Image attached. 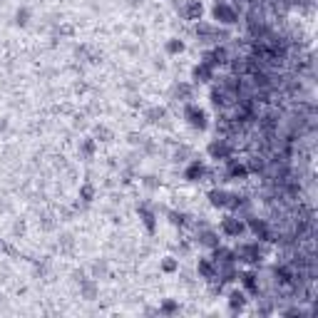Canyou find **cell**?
<instances>
[{
    "instance_id": "obj_25",
    "label": "cell",
    "mask_w": 318,
    "mask_h": 318,
    "mask_svg": "<svg viewBox=\"0 0 318 318\" xmlns=\"http://www.w3.org/2000/svg\"><path fill=\"white\" fill-rule=\"evenodd\" d=\"M80 199H82V202H92V199H95V186L92 184H82V186H80Z\"/></svg>"
},
{
    "instance_id": "obj_28",
    "label": "cell",
    "mask_w": 318,
    "mask_h": 318,
    "mask_svg": "<svg viewBox=\"0 0 318 318\" xmlns=\"http://www.w3.org/2000/svg\"><path fill=\"white\" fill-rule=\"evenodd\" d=\"M186 214H182V212H169V221L174 224V226H184L186 224Z\"/></svg>"
},
{
    "instance_id": "obj_27",
    "label": "cell",
    "mask_w": 318,
    "mask_h": 318,
    "mask_svg": "<svg viewBox=\"0 0 318 318\" xmlns=\"http://www.w3.org/2000/svg\"><path fill=\"white\" fill-rule=\"evenodd\" d=\"M27 20H30V10H27V8H20V10L15 13V23H18L20 27H25Z\"/></svg>"
},
{
    "instance_id": "obj_29",
    "label": "cell",
    "mask_w": 318,
    "mask_h": 318,
    "mask_svg": "<svg viewBox=\"0 0 318 318\" xmlns=\"http://www.w3.org/2000/svg\"><path fill=\"white\" fill-rule=\"evenodd\" d=\"M191 154V149L189 147H179L177 152H174V157H177V162H186V157Z\"/></svg>"
},
{
    "instance_id": "obj_10",
    "label": "cell",
    "mask_w": 318,
    "mask_h": 318,
    "mask_svg": "<svg viewBox=\"0 0 318 318\" xmlns=\"http://www.w3.org/2000/svg\"><path fill=\"white\" fill-rule=\"evenodd\" d=\"M207 174H209V169H207V164L202 162V159H191V162L186 164V169H184L186 182H204Z\"/></svg>"
},
{
    "instance_id": "obj_3",
    "label": "cell",
    "mask_w": 318,
    "mask_h": 318,
    "mask_svg": "<svg viewBox=\"0 0 318 318\" xmlns=\"http://www.w3.org/2000/svg\"><path fill=\"white\" fill-rule=\"evenodd\" d=\"M184 119L189 122L191 130H199V132L209 127V117H207V112L199 107V105H194V102H186V105H184Z\"/></svg>"
},
{
    "instance_id": "obj_23",
    "label": "cell",
    "mask_w": 318,
    "mask_h": 318,
    "mask_svg": "<svg viewBox=\"0 0 318 318\" xmlns=\"http://www.w3.org/2000/svg\"><path fill=\"white\" fill-rule=\"evenodd\" d=\"M159 268H162L164 273H177V271H179V259L164 256V259H162V266H159Z\"/></svg>"
},
{
    "instance_id": "obj_24",
    "label": "cell",
    "mask_w": 318,
    "mask_h": 318,
    "mask_svg": "<svg viewBox=\"0 0 318 318\" xmlns=\"http://www.w3.org/2000/svg\"><path fill=\"white\" fill-rule=\"evenodd\" d=\"M167 53H169V55H179V53H184V40L172 37L169 43H167Z\"/></svg>"
},
{
    "instance_id": "obj_9",
    "label": "cell",
    "mask_w": 318,
    "mask_h": 318,
    "mask_svg": "<svg viewBox=\"0 0 318 318\" xmlns=\"http://www.w3.org/2000/svg\"><path fill=\"white\" fill-rule=\"evenodd\" d=\"M224 164H226V179H231V182H241V179L249 177L246 164L238 162V159H234V154H231L229 159H224Z\"/></svg>"
},
{
    "instance_id": "obj_15",
    "label": "cell",
    "mask_w": 318,
    "mask_h": 318,
    "mask_svg": "<svg viewBox=\"0 0 318 318\" xmlns=\"http://www.w3.org/2000/svg\"><path fill=\"white\" fill-rule=\"evenodd\" d=\"M80 293H82L87 301H95L97 298V291H100V284H97V278H80Z\"/></svg>"
},
{
    "instance_id": "obj_7",
    "label": "cell",
    "mask_w": 318,
    "mask_h": 318,
    "mask_svg": "<svg viewBox=\"0 0 318 318\" xmlns=\"http://www.w3.org/2000/svg\"><path fill=\"white\" fill-rule=\"evenodd\" d=\"M246 229L259 238L261 244H266V241H273V231H271V224L266 221V219H256V216H249L246 219Z\"/></svg>"
},
{
    "instance_id": "obj_11",
    "label": "cell",
    "mask_w": 318,
    "mask_h": 318,
    "mask_svg": "<svg viewBox=\"0 0 318 318\" xmlns=\"http://www.w3.org/2000/svg\"><path fill=\"white\" fill-rule=\"evenodd\" d=\"M196 244L199 246H204V249H214L221 244V238H219V231H214L212 226H202L196 231Z\"/></svg>"
},
{
    "instance_id": "obj_8",
    "label": "cell",
    "mask_w": 318,
    "mask_h": 318,
    "mask_svg": "<svg viewBox=\"0 0 318 318\" xmlns=\"http://www.w3.org/2000/svg\"><path fill=\"white\" fill-rule=\"evenodd\" d=\"M202 62L216 70V67H221V65L229 62V50H226L224 45H214L212 50H207V53L202 55Z\"/></svg>"
},
{
    "instance_id": "obj_20",
    "label": "cell",
    "mask_w": 318,
    "mask_h": 318,
    "mask_svg": "<svg viewBox=\"0 0 318 318\" xmlns=\"http://www.w3.org/2000/svg\"><path fill=\"white\" fill-rule=\"evenodd\" d=\"M164 117H167V109H164V107H149V109L144 112V119H147L149 125H159Z\"/></svg>"
},
{
    "instance_id": "obj_13",
    "label": "cell",
    "mask_w": 318,
    "mask_h": 318,
    "mask_svg": "<svg viewBox=\"0 0 318 318\" xmlns=\"http://www.w3.org/2000/svg\"><path fill=\"white\" fill-rule=\"evenodd\" d=\"M172 100H177V102H191L194 100V87L189 85V82H177L174 87H172Z\"/></svg>"
},
{
    "instance_id": "obj_34",
    "label": "cell",
    "mask_w": 318,
    "mask_h": 318,
    "mask_svg": "<svg viewBox=\"0 0 318 318\" xmlns=\"http://www.w3.org/2000/svg\"><path fill=\"white\" fill-rule=\"evenodd\" d=\"M216 3H226V0H216Z\"/></svg>"
},
{
    "instance_id": "obj_19",
    "label": "cell",
    "mask_w": 318,
    "mask_h": 318,
    "mask_svg": "<svg viewBox=\"0 0 318 318\" xmlns=\"http://www.w3.org/2000/svg\"><path fill=\"white\" fill-rule=\"evenodd\" d=\"M196 273L202 276V278H207V281H212V278L216 276V264L212 261V256H209V259H199V264H196Z\"/></svg>"
},
{
    "instance_id": "obj_2",
    "label": "cell",
    "mask_w": 318,
    "mask_h": 318,
    "mask_svg": "<svg viewBox=\"0 0 318 318\" xmlns=\"http://www.w3.org/2000/svg\"><path fill=\"white\" fill-rule=\"evenodd\" d=\"M234 254H236V261L254 266V264H259L264 259V246H261V241H244V244H238L234 249Z\"/></svg>"
},
{
    "instance_id": "obj_31",
    "label": "cell",
    "mask_w": 318,
    "mask_h": 318,
    "mask_svg": "<svg viewBox=\"0 0 318 318\" xmlns=\"http://www.w3.org/2000/svg\"><path fill=\"white\" fill-rule=\"evenodd\" d=\"M142 184H144L147 189H157V186H159V179H157V177H144Z\"/></svg>"
},
{
    "instance_id": "obj_4",
    "label": "cell",
    "mask_w": 318,
    "mask_h": 318,
    "mask_svg": "<svg viewBox=\"0 0 318 318\" xmlns=\"http://www.w3.org/2000/svg\"><path fill=\"white\" fill-rule=\"evenodd\" d=\"M207 154H209L212 159H216V162H224V159H229V157L234 154V142H231L229 137H216V139L209 142Z\"/></svg>"
},
{
    "instance_id": "obj_30",
    "label": "cell",
    "mask_w": 318,
    "mask_h": 318,
    "mask_svg": "<svg viewBox=\"0 0 318 318\" xmlns=\"http://www.w3.org/2000/svg\"><path fill=\"white\" fill-rule=\"evenodd\" d=\"M97 137H102V142H109L112 139V132L107 127H97Z\"/></svg>"
},
{
    "instance_id": "obj_14",
    "label": "cell",
    "mask_w": 318,
    "mask_h": 318,
    "mask_svg": "<svg viewBox=\"0 0 318 318\" xmlns=\"http://www.w3.org/2000/svg\"><path fill=\"white\" fill-rule=\"evenodd\" d=\"M202 13H204V5H202V0H186V5L182 8V15L186 20H202Z\"/></svg>"
},
{
    "instance_id": "obj_1",
    "label": "cell",
    "mask_w": 318,
    "mask_h": 318,
    "mask_svg": "<svg viewBox=\"0 0 318 318\" xmlns=\"http://www.w3.org/2000/svg\"><path fill=\"white\" fill-rule=\"evenodd\" d=\"M194 32H196V37H199V43H202V45H219V43H224V40L229 37L226 30L216 27L214 23H204V20H196Z\"/></svg>"
},
{
    "instance_id": "obj_32",
    "label": "cell",
    "mask_w": 318,
    "mask_h": 318,
    "mask_svg": "<svg viewBox=\"0 0 318 318\" xmlns=\"http://www.w3.org/2000/svg\"><path fill=\"white\" fill-rule=\"evenodd\" d=\"M92 271H95V276H105V273H107V266H105V264H95Z\"/></svg>"
},
{
    "instance_id": "obj_22",
    "label": "cell",
    "mask_w": 318,
    "mask_h": 318,
    "mask_svg": "<svg viewBox=\"0 0 318 318\" xmlns=\"http://www.w3.org/2000/svg\"><path fill=\"white\" fill-rule=\"evenodd\" d=\"M95 152H97V142L92 137H85L82 142H80V154L82 157H92Z\"/></svg>"
},
{
    "instance_id": "obj_6",
    "label": "cell",
    "mask_w": 318,
    "mask_h": 318,
    "mask_svg": "<svg viewBox=\"0 0 318 318\" xmlns=\"http://www.w3.org/2000/svg\"><path fill=\"white\" fill-rule=\"evenodd\" d=\"M219 229H221L224 236H229V238H238V236H241V234L246 231V221H244L241 216H236V214H229V216L221 219Z\"/></svg>"
},
{
    "instance_id": "obj_17",
    "label": "cell",
    "mask_w": 318,
    "mask_h": 318,
    "mask_svg": "<svg viewBox=\"0 0 318 318\" xmlns=\"http://www.w3.org/2000/svg\"><path fill=\"white\" fill-rule=\"evenodd\" d=\"M191 77H194V82H212V80H214V67L199 62V65L191 70Z\"/></svg>"
},
{
    "instance_id": "obj_16",
    "label": "cell",
    "mask_w": 318,
    "mask_h": 318,
    "mask_svg": "<svg viewBox=\"0 0 318 318\" xmlns=\"http://www.w3.org/2000/svg\"><path fill=\"white\" fill-rule=\"evenodd\" d=\"M229 191L226 189H212L209 191V202H212V207H216V209H229Z\"/></svg>"
},
{
    "instance_id": "obj_5",
    "label": "cell",
    "mask_w": 318,
    "mask_h": 318,
    "mask_svg": "<svg viewBox=\"0 0 318 318\" xmlns=\"http://www.w3.org/2000/svg\"><path fill=\"white\" fill-rule=\"evenodd\" d=\"M212 18H214L219 25H236V23H238V10H236L231 3H214Z\"/></svg>"
},
{
    "instance_id": "obj_18",
    "label": "cell",
    "mask_w": 318,
    "mask_h": 318,
    "mask_svg": "<svg viewBox=\"0 0 318 318\" xmlns=\"http://www.w3.org/2000/svg\"><path fill=\"white\" fill-rule=\"evenodd\" d=\"M137 214H139L142 224L147 226V231H149V234H154V231H157V214H154L149 207H144V204H142V207H137Z\"/></svg>"
},
{
    "instance_id": "obj_26",
    "label": "cell",
    "mask_w": 318,
    "mask_h": 318,
    "mask_svg": "<svg viewBox=\"0 0 318 318\" xmlns=\"http://www.w3.org/2000/svg\"><path fill=\"white\" fill-rule=\"evenodd\" d=\"M179 311V303L177 301H164L162 306H159V313H167V316H172V313H177Z\"/></svg>"
},
{
    "instance_id": "obj_33",
    "label": "cell",
    "mask_w": 318,
    "mask_h": 318,
    "mask_svg": "<svg viewBox=\"0 0 318 318\" xmlns=\"http://www.w3.org/2000/svg\"><path fill=\"white\" fill-rule=\"evenodd\" d=\"M5 127H8V122H5V119H3V122H0V132H3Z\"/></svg>"
},
{
    "instance_id": "obj_21",
    "label": "cell",
    "mask_w": 318,
    "mask_h": 318,
    "mask_svg": "<svg viewBox=\"0 0 318 318\" xmlns=\"http://www.w3.org/2000/svg\"><path fill=\"white\" fill-rule=\"evenodd\" d=\"M229 306H231V311H241L246 306V291H231L229 293Z\"/></svg>"
},
{
    "instance_id": "obj_12",
    "label": "cell",
    "mask_w": 318,
    "mask_h": 318,
    "mask_svg": "<svg viewBox=\"0 0 318 318\" xmlns=\"http://www.w3.org/2000/svg\"><path fill=\"white\" fill-rule=\"evenodd\" d=\"M238 281H241L244 291H249L251 296H259L261 286H259V276L254 271H244V273H238Z\"/></svg>"
}]
</instances>
